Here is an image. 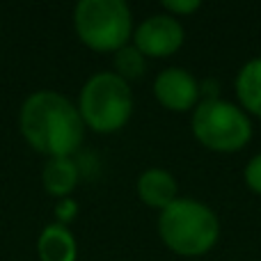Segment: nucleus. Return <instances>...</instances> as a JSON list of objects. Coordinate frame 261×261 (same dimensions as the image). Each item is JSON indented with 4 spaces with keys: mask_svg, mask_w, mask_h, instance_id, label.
Returning a JSON list of instances; mask_svg holds the SVG:
<instances>
[{
    "mask_svg": "<svg viewBox=\"0 0 261 261\" xmlns=\"http://www.w3.org/2000/svg\"><path fill=\"white\" fill-rule=\"evenodd\" d=\"M18 128L35 151L48 158L73 156L85 138L78 106L53 90L32 92L21 106Z\"/></svg>",
    "mask_w": 261,
    "mask_h": 261,
    "instance_id": "obj_1",
    "label": "nucleus"
},
{
    "mask_svg": "<svg viewBox=\"0 0 261 261\" xmlns=\"http://www.w3.org/2000/svg\"><path fill=\"white\" fill-rule=\"evenodd\" d=\"M158 234L172 252L199 257L216 245L220 220L216 211L195 197H176L158 216Z\"/></svg>",
    "mask_w": 261,
    "mask_h": 261,
    "instance_id": "obj_2",
    "label": "nucleus"
},
{
    "mask_svg": "<svg viewBox=\"0 0 261 261\" xmlns=\"http://www.w3.org/2000/svg\"><path fill=\"white\" fill-rule=\"evenodd\" d=\"M78 113L85 126L96 133H115L124 128L133 115L130 83L115 71H99L85 81L78 96Z\"/></svg>",
    "mask_w": 261,
    "mask_h": 261,
    "instance_id": "obj_3",
    "label": "nucleus"
},
{
    "mask_svg": "<svg viewBox=\"0 0 261 261\" xmlns=\"http://www.w3.org/2000/svg\"><path fill=\"white\" fill-rule=\"evenodd\" d=\"M73 28L90 48L115 53L133 37V12L124 0H81L73 9Z\"/></svg>",
    "mask_w": 261,
    "mask_h": 261,
    "instance_id": "obj_4",
    "label": "nucleus"
},
{
    "mask_svg": "<svg viewBox=\"0 0 261 261\" xmlns=\"http://www.w3.org/2000/svg\"><path fill=\"white\" fill-rule=\"evenodd\" d=\"M193 133L211 151L231 153L252 138V122L241 106L227 99H204L193 110Z\"/></svg>",
    "mask_w": 261,
    "mask_h": 261,
    "instance_id": "obj_5",
    "label": "nucleus"
},
{
    "mask_svg": "<svg viewBox=\"0 0 261 261\" xmlns=\"http://www.w3.org/2000/svg\"><path fill=\"white\" fill-rule=\"evenodd\" d=\"M186 39L184 23L172 14H151L133 28V46L144 58H167L176 53Z\"/></svg>",
    "mask_w": 261,
    "mask_h": 261,
    "instance_id": "obj_6",
    "label": "nucleus"
},
{
    "mask_svg": "<svg viewBox=\"0 0 261 261\" xmlns=\"http://www.w3.org/2000/svg\"><path fill=\"white\" fill-rule=\"evenodd\" d=\"M153 94L163 108L172 113H186L195 110L199 103V83L188 69L184 67H167L153 81Z\"/></svg>",
    "mask_w": 261,
    "mask_h": 261,
    "instance_id": "obj_7",
    "label": "nucleus"
},
{
    "mask_svg": "<svg viewBox=\"0 0 261 261\" xmlns=\"http://www.w3.org/2000/svg\"><path fill=\"white\" fill-rule=\"evenodd\" d=\"M179 186L176 179L163 167H149L140 174L138 179V195L147 206L163 211L165 206H170L176 197H179Z\"/></svg>",
    "mask_w": 261,
    "mask_h": 261,
    "instance_id": "obj_8",
    "label": "nucleus"
},
{
    "mask_svg": "<svg viewBox=\"0 0 261 261\" xmlns=\"http://www.w3.org/2000/svg\"><path fill=\"white\" fill-rule=\"evenodd\" d=\"M37 252H39L41 261H76V236L71 234L67 225L50 222L41 229L39 239H37Z\"/></svg>",
    "mask_w": 261,
    "mask_h": 261,
    "instance_id": "obj_9",
    "label": "nucleus"
},
{
    "mask_svg": "<svg viewBox=\"0 0 261 261\" xmlns=\"http://www.w3.org/2000/svg\"><path fill=\"white\" fill-rule=\"evenodd\" d=\"M81 179V167L73 156H55L48 158L41 170V181L44 188L48 190L53 197H69V193H73V188L78 186Z\"/></svg>",
    "mask_w": 261,
    "mask_h": 261,
    "instance_id": "obj_10",
    "label": "nucleus"
},
{
    "mask_svg": "<svg viewBox=\"0 0 261 261\" xmlns=\"http://www.w3.org/2000/svg\"><path fill=\"white\" fill-rule=\"evenodd\" d=\"M236 96L245 113L261 117V58H252L239 69L234 81Z\"/></svg>",
    "mask_w": 261,
    "mask_h": 261,
    "instance_id": "obj_11",
    "label": "nucleus"
},
{
    "mask_svg": "<svg viewBox=\"0 0 261 261\" xmlns=\"http://www.w3.org/2000/svg\"><path fill=\"white\" fill-rule=\"evenodd\" d=\"M113 62H115V73L122 76L124 81H135V78H140L144 73V69H147V58H144L133 44H126L119 50H115Z\"/></svg>",
    "mask_w": 261,
    "mask_h": 261,
    "instance_id": "obj_12",
    "label": "nucleus"
},
{
    "mask_svg": "<svg viewBox=\"0 0 261 261\" xmlns=\"http://www.w3.org/2000/svg\"><path fill=\"white\" fill-rule=\"evenodd\" d=\"M243 176H245V184H248V188L261 195V151L254 153V156L248 161Z\"/></svg>",
    "mask_w": 261,
    "mask_h": 261,
    "instance_id": "obj_13",
    "label": "nucleus"
},
{
    "mask_svg": "<svg viewBox=\"0 0 261 261\" xmlns=\"http://www.w3.org/2000/svg\"><path fill=\"white\" fill-rule=\"evenodd\" d=\"M163 9L179 18L181 14H193L199 9V0H163Z\"/></svg>",
    "mask_w": 261,
    "mask_h": 261,
    "instance_id": "obj_14",
    "label": "nucleus"
},
{
    "mask_svg": "<svg viewBox=\"0 0 261 261\" xmlns=\"http://www.w3.org/2000/svg\"><path fill=\"white\" fill-rule=\"evenodd\" d=\"M78 213V204L73 202L71 197H62L58 204H55V216H58V222L60 225H67L76 218Z\"/></svg>",
    "mask_w": 261,
    "mask_h": 261,
    "instance_id": "obj_15",
    "label": "nucleus"
}]
</instances>
